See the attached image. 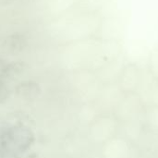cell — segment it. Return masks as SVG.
<instances>
[{"instance_id": "obj_1", "label": "cell", "mask_w": 158, "mask_h": 158, "mask_svg": "<svg viewBox=\"0 0 158 158\" xmlns=\"http://www.w3.org/2000/svg\"><path fill=\"white\" fill-rule=\"evenodd\" d=\"M32 135L29 130L23 127L6 128L1 140V144L12 151H22L31 143Z\"/></svg>"}, {"instance_id": "obj_2", "label": "cell", "mask_w": 158, "mask_h": 158, "mask_svg": "<svg viewBox=\"0 0 158 158\" xmlns=\"http://www.w3.org/2000/svg\"><path fill=\"white\" fill-rule=\"evenodd\" d=\"M27 44V41L24 35L20 33H13L6 36L3 42V47L7 52H20Z\"/></svg>"}, {"instance_id": "obj_3", "label": "cell", "mask_w": 158, "mask_h": 158, "mask_svg": "<svg viewBox=\"0 0 158 158\" xmlns=\"http://www.w3.org/2000/svg\"><path fill=\"white\" fill-rule=\"evenodd\" d=\"M7 68H8V65L2 59H0V81L2 79V77L6 74L7 72Z\"/></svg>"}, {"instance_id": "obj_4", "label": "cell", "mask_w": 158, "mask_h": 158, "mask_svg": "<svg viewBox=\"0 0 158 158\" xmlns=\"http://www.w3.org/2000/svg\"><path fill=\"white\" fill-rule=\"evenodd\" d=\"M5 98H6L5 90H4V88L2 87L1 83H0V103H1V101H2V100H4Z\"/></svg>"}, {"instance_id": "obj_5", "label": "cell", "mask_w": 158, "mask_h": 158, "mask_svg": "<svg viewBox=\"0 0 158 158\" xmlns=\"http://www.w3.org/2000/svg\"><path fill=\"white\" fill-rule=\"evenodd\" d=\"M14 1H16V0H0V5H7Z\"/></svg>"}]
</instances>
